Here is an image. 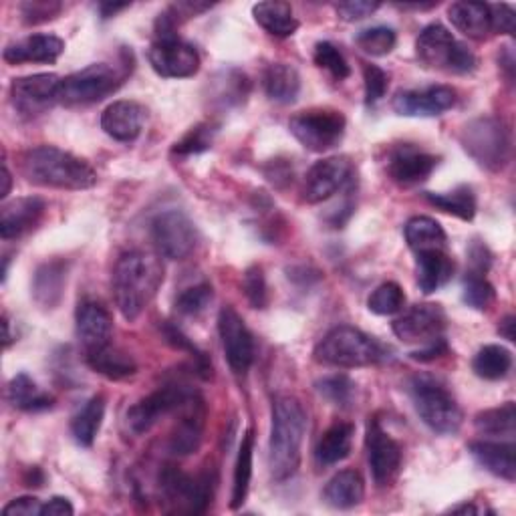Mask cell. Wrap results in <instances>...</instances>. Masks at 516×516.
<instances>
[{"label": "cell", "mask_w": 516, "mask_h": 516, "mask_svg": "<svg viewBox=\"0 0 516 516\" xmlns=\"http://www.w3.org/2000/svg\"><path fill=\"white\" fill-rule=\"evenodd\" d=\"M164 283V269L158 258L144 250H129L115 263L111 285L119 313L136 321L152 303Z\"/></svg>", "instance_id": "obj_1"}, {"label": "cell", "mask_w": 516, "mask_h": 516, "mask_svg": "<svg viewBox=\"0 0 516 516\" xmlns=\"http://www.w3.org/2000/svg\"><path fill=\"white\" fill-rule=\"evenodd\" d=\"M307 432V412L299 398L279 394L273 400V426L269 442V468L277 482L299 472L301 450Z\"/></svg>", "instance_id": "obj_2"}, {"label": "cell", "mask_w": 516, "mask_h": 516, "mask_svg": "<svg viewBox=\"0 0 516 516\" xmlns=\"http://www.w3.org/2000/svg\"><path fill=\"white\" fill-rule=\"evenodd\" d=\"M27 182L57 190H87L97 184V172L81 158L55 146H39L21 156Z\"/></svg>", "instance_id": "obj_3"}, {"label": "cell", "mask_w": 516, "mask_h": 516, "mask_svg": "<svg viewBox=\"0 0 516 516\" xmlns=\"http://www.w3.org/2000/svg\"><path fill=\"white\" fill-rule=\"evenodd\" d=\"M315 361L331 367L355 369L379 363L385 357V349L367 333L341 325L331 329L315 347Z\"/></svg>", "instance_id": "obj_4"}, {"label": "cell", "mask_w": 516, "mask_h": 516, "mask_svg": "<svg viewBox=\"0 0 516 516\" xmlns=\"http://www.w3.org/2000/svg\"><path fill=\"white\" fill-rule=\"evenodd\" d=\"M410 394L422 422L436 434L450 436L462 426V410L446 387L432 377L420 375L412 379Z\"/></svg>", "instance_id": "obj_5"}, {"label": "cell", "mask_w": 516, "mask_h": 516, "mask_svg": "<svg viewBox=\"0 0 516 516\" xmlns=\"http://www.w3.org/2000/svg\"><path fill=\"white\" fill-rule=\"evenodd\" d=\"M462 146L468 156L490 172H500L510 160V138L506 125L496 117H476L462 129Z\"/></svg>", "instance_id": "obj_6"}, {"label": "cell", "mask_w": 516, "mask_h": 516, "mask_svg": "<svg viewBox=\"0 0 516 516\" xmlns=\"http://www.w3.org/2000/svg\"><path fill=\"white\" fill-rule=\"evenodd\" d=\"M416 55L428 69L458 75H466L476 69L474 53L464 43L456 41L454 35L440 23H432L420 33L416 41Z\"/></svg>", "instance_id": "obj_7"}, {"label": "cell", "mask_w": 516, "mask_h": 516, "mask_svg": "<svg viewBox=\"0 0 516 516\" xmlns=\"http://www.w3.org/2000/svg\"><path fill=\"white\" fill-rule=\"evenodd\" d=\"M347 121L335 109H309L291 117L289 129L295 140L309 152H329L345 136Z\"/></svg>", "instance_id": "obj_8"}, {"label": "cell", "mask_w": 516, "mask_h": 516, "mask_svg": "<svg viewBox=\"0 0 516 516\" xmlns=\"http://www.w3.org/2000/svg\"><path fill=\"white\" fill-rule=\"evenodd\" d=\"M115 67L107 63L89 65L61 81L59 103L63 105H89L105 99L123 83Z\"/></svg>", "instance_id": "obj_9"}, {"label": "cell", "mask_w": 516, "mask_h": 516, "mask_svg": "<svg viewBox=\"0 0 516 516\" xmlns=\"http://www.w3.org/2000/svg\"><path fill=\"white\" fill-rule=\"evenodd\" d=\"M214 482V474L208 470L198 476H190L176 466H166L160 472V488L168 502L190 514H202L208 510L214 496Z\"/></svg>", "instance_id": "obj_10"}, {"label": "cell", "mask_w": 516, "mask_h": 516, "mask_svg": "<svg viewBox=\"0 0 516 516\" xmlns=\"http://www.w3.org/2000/svg\"><path fill=\"white\" fill-rule=\"evenodd\" d=\"M198 392L184 383H170L160 387L148 398L127 410V426L134 434L150 432L164 416L180 412Z\"/></svg>", "instance_id": "obj_11"}, {"label": "cell", "mask_w": 516, "mask_h": 516, "mask_svg": "<svg viewBox=\"0 0 516 516\" xmlns=\"http://www.w3.org/2000/svg\"><path fill=\"white\" fill-rule=\"evenodd\" d=\"M152 238L162 256L170 258V261H182L194 252L198 230L184 212L166 210L154 218Z\"/></svg>", "instance_id": "obj_12"}, {"label": "cell", "mask_w": 516, "mask_h": 516, "mask_svg": "<svg viewBox=\"0 0 516 516\" xmlns=\"http://www.w3.org/2000/svg\"><path fill=\"white\" fill-rule=\"evenodd\" d=\"M365 444L373 482L379 488L390 486L402 468V446L381 428L375 418L367 424Z\"/></svg>", "instance_id": "obj_13"}, {"label": "cell", "mask_w": 516, "mask_h": 516, "mask_svg": "<svg viewBox=\"0 0 516 516\" xmlns=\"http://www.w3.org/2000/svg\"><path fill=\"white\" fill-rule=\"evenodd\" d=\"M61 77L55 73H37L19 77L11 85V99L23 117H37L59 103Z\"/></svg>", "instance_id": "obj_14"}, {"label": "cell", "mask_w": 516, "mask_h": 516, "mask_svg": "<svg viewBox=\"0 0 516 516\" xmlns=\"http://www.w3.org/2000/svg\"><path fill=\"white\" fill-rule=\"evenodd\" d=\"M444 331L446 313L440 305L432 303L416 305L394 321L396 337L408 345H418V349L444 339Z\"/></svg>", "instance_id": "obj_15"}, {"label": "cell", "mask_w": 516, "mask_h": 516, "mask_svg": "<svg viewBox=\"0 0 516 516\" xmlns=\"http://www.w3.org/2000/svg\"><path fill=\"white\" fill-rule=\"evenodd\" d=\"M218 333L222 339V349L230 369L236 375H244L254 361V339L248 331L244 319L232 309L224 307L218 315Z\"/></svg>", "instance_id": "obj_16"}, {"label": "cell", "mask_w": 516, "mask_h": 516, "mask_svg": "<svg viewBox=\"0 0 516 516\" xmlns=\"http://www.w3.org/2000/svg\"><path fill=\"white\" fill-rule=\"evenodd\" d=\"M148 59L152 69L166 79H186L196 75L200 69L198 51L178 37L156 39Z\"/></svg>", "instance_id": "obj_17"}, {"label": "cell", "mask_w": 516, "mask_h": 516, "mask_svg": "<svg viewBox=\"0 0 516 516\" xmlns=\"http://www.w3.org/2000/svg\"><path fill=\"white\" fill-rule=\"evenodd\" d=\"M351 174H353V166L349 158L333 156L317 162L305 178V188H303L305 202L319 204L329 200L351 180Z\"/></svg>", "instance_id": "obj_18"}, {"label": "cell", "mask_w": 516, "mask_h": 516, "mask_svg": "<svg viewBox=\"0 0 516 516\" xmlns=\"http://www.w3.org/2000/svg\"><path fill=\"white\" fill-rule=\"evenodd\" d=\"M456 103V91L448 85H430L424 89L400 91L392 107L404 117H436Z\"/></svg>", "instance_id": "obj_19"}, {"label": "cell", "mask_w": 516, "mask_h": 516, "mask_svg": "<svg viewBox=\"0 0 516 516\" xmlns=\"http://www.w3.org/2000/svg\"><path fill=\"white\" fill-rule=\"evenodd\" d=\"M146 123V107L138 101H113L101 115L103 132L123 144H129L140 138Z\"/></svg>", "instance_id": "obj_20"}, {"label": "cell", "mask_w": 516, "mask_h": 516, "mask_svg": "<svg viewBox=\"0 0 516 516\" xmlns=\"http://www.w3.org/2000/svg\"><path fill=\"white\" fill-rule=\"evenodd\" d=\"M438 158L418 150L416 146H400L392 152L390 162H387V174L400 186H416L430 178L436 170Z\"/></svg>", "instance_id": "obj_21"}, {"label": "cell", "mask_w": 516, "mask_h": 516, "mask_svg": "<svg viewBox=\"0 0 516 516\" xmlns=\"http://www.w3.org/2000/svg\"><path fill=\"white\" fill-rule=\"evenodd\" d=\"M182 418L170 436V452L178 458L198 452L204 440L206 408L200 394H196L182 410Z\"/></svg>", "instance_id": "obj_22"}, {"label": "cell", "mask_w": 516, "mask_h": 516, "mask_svg": "<svg viewBox=\"0 0 516 516\" xmlns=\"http://www.w3.org/2000/svg\"><path fill=\"white\" fill-rule=\"evenodd\" d=\"M77 335L85 347V353L97 351L111 343L113 319L111 313L97 301H83L77 307Z\"/></svg>", "instance_id": "obj_23"}, {"label": "cell", "mask_w": 516, "mask_h": 516, "mask_svg": "<svg viewBox=\"0 0 516 516\" xmlns=\"http://www.w3.org/2000/svg\"><path fill=\"white\" fill-rule=\"evenodd\" d=\"M45 214V202L37 196L17 198L3 206V214H0V234L5 240L19 238L33 230Z\"/></svg>", "instance_id": "obj_24"}, {"label": "cell", "mask_w": 516, "mask_h": 516, "mask_svg": "<svg viewBox=\"0 0 516 516\" xmlns=\"http://www.w3.org/2000/svg\"><path fill=\"white\" fill-rule=\"evenodd\" d=\"M65 51V43L55 35H31L9 45L3 53L11 65L21 63H55Z\"/></svg>", "instance_id": "obj_25"}, {"label": "cell", "mask_w": 516, "mask_h": 516, "mask_svg": "<svg viewBox=\"0 0 516 516\" xmlns=\"http://www.w3.org/2000/svg\"><path fill=\"white\" fill-rule=\"evenodd\" d=\"M67 273L69 265L63 258H53V261L43 263L33 279V297L39 307L43 309H55L59 307L65 285H67Z\"/></svg>", "instance_id": "obj_26"}, {"label": "cell", "mask_w": 516, "mask_h": 516, "mask_svg": "<svg viewBox=\"0 0 516 516\" xmlns=\"http://www.w3.org/2000/svg\"><path fill=\"white\" fill-rule=\"evenodd\" d=\"M474 460L490 474L512 482L516 478V448L512 442L480 440L468 446Z\"/></svg>", "instance_id": "obj_27"}, {"label": "cell", "mask_w": 516, "mask_h": 516, "mask_svg": "<svg viewBox=\"0 0 516 516\" xmlns=\"http://www.w3.org/2000/svg\"><path fill=\"white\" fill-rule=\"evenodd\" d=\"M416 275L420 291L424 295H432L452 279L454 263L444 250H424L418 252Z\"/></svg>", "instance_id": "obj_28"}, {"label": "cell", "mask_w": 516, "mask_h": 516, "mask_svg": "<svg viewBox=\"0 0 516 516\" xmlns=\"http://www.w3.org/2000/svg\"><path fill=\"white\" fill-rule=\"evenodd\" d=\"M452 25L470 39L482 41L492 33L490 5L484 3H454L448 9Z\"/></svg>", "instance_id": "obj_29"}, {"label": "cell", "mask_w": 516, "mask_h": 516, "mask_svg": "<svg viewBox=\"0 0 516 516\" xmlns=\"http://www.w3.org/2000/svg\"><path fill=\"white\" fill-rule=\"evenodd\" d=\"M87 363L95 373H99L111 381H121V379H127L138 373L136 359L129 353H125L123 349L113 347L111 343L107 347L87 353Z\"/></svg>", "instance_id": "obj_30"}, {"label": "cell", "mask_w": 516, "mask_h": 516, "mask_svg": "<svg viewBox=\"0 0 516 516\" xmlns=\"http://www.w3.org/2000/svg\"><path fill=\"white\" fill-rule=\"evenodd\" d=\"M365 496V484L359 472L355 470H341L337 472L325 486L323 498L329 506L339 510H349L361 504Z\"/></svg>", "instance_id": "obj_31"}, {"label": "cell", "mask_w": 516, "mask_h": 516, "mask_svg": "<svg viewBox=\"0 0 516 516\" xmlns=\"http://www.w3.org/2000/svg\"><path fill=\"white\" fill-rule=\"evenodd\" d=\"M252 17L269 35L281 39L295 35L299 29V21L295 19L291 5L277 3V0H267V3L254 5Z\"/></svg>", "instance_id": "obj_32"}, {"label": "cell", "mask_w": 516, "mask_h": 516, "mask_svg": "<svg viewBox=\"0 0 516 516\" xmlns=\"http://www.w3.org/2000/svg\"><path fill=\"white\" fill-rule=\"evenodd\" d=\"M265 91L273 101L281 105L293 103L301 93L299 71L289 63H273L265 71Z\"/></svg>", "instance_id": "obj_33"}, {"label": "cell", "mask_w": 516, "mask_h": 516, "mask_svg": "<svg viewBox=\"0 0 516 516\" xmlns=\"http://www.w3.org/2000/svg\"><path fill=\"white\" fill-rule=\"evenodd\" d=\"M355 428L351 424H333L319 440L315 456L321 466H335L351 454Z\"/></svg>", "instance_id": "obj_34"}, {"label": "cell", "mask_w": 516, "mask_h": 516, "mask_svg": "<svg viewBox=\"0 0 516 516\" xmlns=\"http://www.w3.org/2000/svg\"><path fill=\"white\" fill-rule=\"evenodd\" d=\"M105 418V398L93 396L71 420V434L83 448L93 446Z\"/></svg>", "instance_id": "obj_35"}, {"label": "cell", "mask_w": 516, "mask_h": 516, "mask_svg": "<svg viewBox=\"0 0 516 516\" xmlns=\"http://www.w3.org/2000/svg\"><path fill=\"white\" fill-rule=\"evenodd\" d=\"M404 234L410 248L416 252L444 250L448 240L444 228L430 216H414L412 220H408Z\"/></svg>", "instance_id": "obj_36"}, {"label": "cell", "mask_w": 516, "mask_h": 516, "mask_svg": "<svg viewBox=\"0 0 516 516\" xmlns=\"http://www.w3.org/2000/svg\"><path fill=\"white\" fill-rule=\"evenodd\" d=\"M9 402L23 412H43L53 408L55 404V400L49 394L41 392L37 383L27 373H19L11 379Z\"/></svg>", "instance_id": "obj_37"}, {"label": "cell", "mask_w": 516, "mask_h": 516, "mask_svg": "<svg viewBox=\"0 0 516 516\" xmlns=\"http://www.w3.org/2000/svg\"><path fill=\"white\" fill-rule=\"evenodd\" d=\"M252 454H254V434L252 430H246L238 456H236V466H234V484H232V502L230 506L236 510L244 504L248 490H250V480H252Z\"/></svg>", "instance_id": "obj_38"}, {"label": "cell", "mask_w": 516, "mask_h": 516, "mask_svg": "<svg viewBox=\"0 0 516 516\" xmlns=\"http://www.w3.org/2000/svg\"><path fill=\"white\" fill-rule=\"evenodd\" d=\"M510 367H512V353L502 345H484L472 361L474 373L488 381H498L506 377Z\"/></svg>", "instance_id": "obj_39"}, {"label": "cell", "mask_w": 516, "mask_h": 516, "mask_svg": "<svg viewBox=\"0 0 516 516\" xmlns=\"http://www.w3.org/2000/svg\"><path fill=\"white\" fill-rule=\"evenodd\" d=\"M474 426L480 434L484 436H506L512 438L514 430H516V408L512 402H506L500 408H492L486 412H480L474 418Z\"/></svg>", "instance_id": "obj_40"}, {"label": "cell", "mask_w": 516, "mask_h": 516, "mask_svg": "<svg viewBox=\"0 0 516 516\" xmlns=\"http://www.w3.org/2000/svg\"><path fill=\"white\" fill-rule=\"evenodd\" d=\"M426 200L442 212L458 216L460 220H472L476 214V198L470 186H458L448 194L426 192Z\"/></svg>", "instance_id": "obj_41"}, {"label": "cell", "mask_w": 516, "mask_h": 516, "mask_svg": "<svg viewBox=\"0 0 516 516\" xmlns=\"http://www.w3.org/2000/svg\"><path fill=\"white\" fill-rule=\"evenodd\" d=\"M214 87V99H218L222 105H240L250 93L248 77L236 69H228L216 77Z\"/></svg>", "instance_id": "obj_42"}, {"label": "cell", "mask_w": 516, "mask_h": 516, "mask_svg": "<svg viewBox=\"0 0 516 516\" xmlns=\"http://www.w3.org/2000/svg\"><path fill=\"white\" fill-rule=\"evenodd\" d=\"M398 37L390 27H371L355 35V45L371 57H385L396 49Z\"/></svg>", "instance_id": "obj_43"}, {"label": "cell", "mask_w": 516, "mask_h": 516, "mask_svg": "<svg viewBox=\"0 0 516 516\" xmlns=\"http://www.w3.org/2000/svg\"><path fill=\"white\" fill-rule=\"evenodd\" d=\"M404 305H406V295H404L402 287L392 281L379 285L367 301L369 311L375 315H381V317L400 313L404 309Z\"/></svg>", "instance_id": "obj_44"}, {"label": "cell", "mask_w": 516, "mask_h": 516, "mask_svg": "<svg viewBox=\"0 0 516 516\" xmlns=\"http://www.w3.org/2000/svg\"><path fill=\"white\" fill-rule=\"evenodd\" d=\"M214 136H216V127L212 123H198L180 142H176L174 154H178V156L202 154L212 148Z\"/></svg>", "instance_id": "obj_45"}, {"label": "cell", "mask_w": 516, "mask_h": 516, "mask_svg": "<svg viewBox=\"0 0 516 516\" xmlns=\"http://www.w3.org/2000/svg\"><path fill=\"white\" fill-rule=\"evenodd\" d=\"M317 390L333 406L347 408L353 402L355 383L347 375H331L317 381Z\"/></svg>", "instance_id": "obj_46"}, {"label": "cell", "mask_w": 516, "mask_h": 516, "mask_svg": "<svg viewBox=\"0 0 516 516\" xmlns=\"http://www.w3.org/2000/svg\"><path fill=\"white\" fill-rule=\"evenodd\" d=\"M496 299L494 287L486 281L484 275H468L464 281V289H462V301L476 309V311H484L488 309Z\"/></svg>", "instance_id": "obj_47"}, {"label": "cell", "mask_w": 516, "mask_h": 516, "mask_svg": "<svg viewBox=\"0 0 516 516\" xmlns=\"http://www.w3.org/2000/svg\"><path fill=\"white\" fill-rule=\"evenodd\" d=\"M315 65L329 71L337 81H343L351 75V69L343 57V53L329 41H321L315 45Z\"/></svg>", "instance_id": "obj_48"}, {"label": "cell", "mask_w": 516, "mask_h": 516, "mask_svg": "<svg viewBox=\"0 0 516 516\" xmlns=\"http://www.w3.org/2000/svg\"><path fill=\"white\" fill-rule=\"evenodd\" d=\"M242 291L248 299V303L254 309H265L269 303V289H267V279L263 269L258 265H252L246 269L242 277Z\"/></svg>", "instance_id": "obj_49"}, {"label": "cell", "mask_w": 516, "mask_h": 516, "mask_svg": "<svg viewBox=\"0 0 516 516\" xmlns=\"http://www.w3.org/2000/svg\"><path fill=\"white\" fill-rule=\"evenodd\" d=\"M214 299V291L212 285L202 283L196 287L186 289L178 299H176V309L178 313L186 315V317H196L202 311H206V307L212 303Z\"/></svg>", "instance_id": "obj_50"}, {"label": "cell", "mask_w": 516, "mask_h": 516, "mask_svg": "<svg viewBox=\"0 0 516 516\" xmlns=\"http://www.w3.org/2000/svg\"><path fill=\"white\" fill-rule=\"evenodd\" d=\"M164 337H166V341L172 345V347H176V349H182V351H188L192 357H194V361H196V369H198V373L202 375V377H210V373H212V365L208 363V357L178 329V327H174V325H164Z\"/></svg>", "instance_id": "obj_51"}, {"label": "cell", "mask_w": 516, "mask_h": 516, "mask_svg": "<svg viewBox=\"0 0 516 516\" xmlns=\"http://www.w3.org/2000/svg\"><path fill=\"white\" fill-rule=\"evenodd\" d=\"M363 83H365V105H375L390 87V75L377 65L363 67Z\"/></svg>", "instance_id": "obj_52"}, {"label": "cell", "mask_w": 516, "mask_h": 516, "mask_svg": "<svg viewBox=\"0 0 516 516\" xmlns=\"http://www.w3.org/2000/svg\"><path fill=\"white\" fill-rule=\"evenodd\" d=\"M63 5L59 3H47V0H33V3H25L21 7L23 19L27 25H39L55 19L61 13Z\"/></svg>", "instance_id": "obj_53"}, {"label": "cell", "mask_w": 516, "mask_h": 516, "mask_svg": "<svg viewBox=\"0 0 516 516\" xmlns=\"http://www.w3.org/2000/svg\"><path fill=\"white\" fill-rule=\"evenodd\" d=\"M377 9H379V3H367V0H349V3H337V5H335L337 15H339L343 21H347V23L367 19V17H371Z\"/></svg>", "instance_id": "obj_54"}, {"label": "cell", "mask_w": 516, "mask_h": 516, "mask_svg": "<svg viewBox=\"0 0 516 516\" xmlns=\"http://www.w3.org/2000/svg\"><path fill=\"white\" fill-rule=\"evenodd\" d=\"M490 19H492V31L504 33V35H514L516 17H514L512 7H508V5H492L490 7Z\"/></svg>", "instance_id": "obj_55"}, {"label": "cell", "mask_w": 516, "mask_h": 516, "mask_svg": "<svg viewBox=\"0 0 516 516\" xmlns=\"http://www.w3.org/2000/svg\"><path fill=\"white\" fill-rule=\"evenodd\" d=\"M41 510H43V504H41L39 498H35V496H21V498L11 500L3 508V514L5 516H37V514H41Z\"/></svg>", "instance_id": "obj_56"}, {"label": "cell", "mask_w": 516, "mask_h": 516, "mask_svg": "<svg viewBox=\"0 0 516 516\" xmlns=\"http://www.w3.org/2000/svg\"><path fill=\"white\" fill-rule=\"evenodd\" d=\"M468 258H470V267H472L470 275H486L488 273L490 263H492V254L486 248V244L474 242L468 250Z\"/></svg>", "instance_id": "obj_57"}, {"label": "cell", "mask_w": 516, "mask_h": 516, "mask_svg": "<svg viewBox=\"0 0 516 516\" xmlns=\"http://www.w3.org/2000/svg\"><path fill=\"white\" fill-rule=\"evenodd\" d=\"M446 353H448V343H446V337H444V339H440V341H436V343H432V345L414 349V351L410 353V357H412L414 361L428 363V361H434V359H438V357H442V355H446Z\"/></svg>", "instance_id": "obj_58"}, {"label": "cell", "mask_w": 516, "mask_h": 516, "mask_svg": "<svg viewBox=\"0 0 516 516\" xmlns=\"http://www.w3.org/2000/svg\"><path fill=\"white\" fill-rule=\"evenodd\" d=\"M75 512L73 504L69 502V498L63 496H53L49 502L43 504L41 516H71Z\"/></svg>", "instance_id": "obj_59"}, {"label": "cell", "mask_w": 516, "mask_h": 516, "mask_svg": "<svg viewBox=\"0 0 516 516\" xmlns=\"http://www.w3.org/2000/svg\"><path fill=\"white\" fill-rule=\"evenodd\" d=\"M514 325H516L514 315H506V317L500 321V325H498L500 337H504L506 341H514Z\"/></svg>", "instance_id": "obj_60"}, {"label": "cell", "mask_w": 516, "mask_h": 516, "mask_svg": "<svg viewBox=\"0 0 516 516\" xmlns=\"http://www.w3.org/2000/svg\"><path fill=\"white\" fill-rule=\"evenodd\" d=\"M129 5H111V3H103V5H99V11H101V17L103 19H111L113 15H117L119 11H123V9H127Z\"/></svg>", "instance_id": "obj_61"}, {"label": "cell", "mask_w": 516, "mask_h": 516, "mask_svg": "<svg viewBox=\"0 0 516 516\" xmlns=\"http://www.w3.org/2000/svg\"><path fill=\"white\" fill-rule=\"evenodd\" d=\"M3 182H5V186H3V190H0V198H7L11 194V186H13V176L7 168V164H3Z\"/></svg>", "instance_id": "obj_62"}, {"label": "cell", "mask_w": 516, "mask_h": 516, "mask_svg": "<svg viewBox=\"0 0 516 516\" xmlns=\"http://www.w3.org/2000/svg\"><path fill=\"white\" fill-rule=\"evenodd\" d=\"M452 512H464V514H478L480 510H478L476 506H472V504H462V506H456V508H452Z\"/></svg>", "instance_id": "obj_63"}, {"label": "cell", "mask_w": 516, "mask_h": 516, "mask_svg": "<svg viewBox=\"0 0 516 516\" xmlns=\"http://www.w3.org/2000/svg\"><path fill=\"white\" fill-rule=\"evenodd\" d=\"M13 343V333H11V321L5 315V347H9Z\"/></svg>", "instance_id": "obj_64"}]
</instances>
